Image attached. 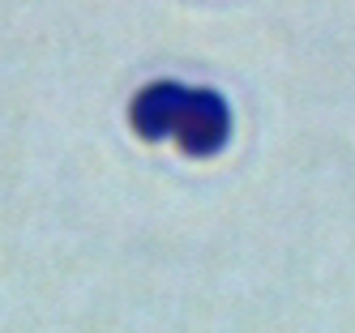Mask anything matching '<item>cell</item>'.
<instances>
[{"label": "cell", "instance_id": "6da1fadb", "mask_svg": "<svg viewBox=\"0 0 355 333\" xmlns=\"http://www.w3.org/2000/svg\"><path fill=\"white\" fill-rule=\"evenodd\" d=\"M227 133H232V111H227V98L214 90H189L184 116L175 124V137L189 154H218Z\"/></svg>", "mask_w": 355, "mask_h": 333}, {"label": "cell", "instance_id": "7a4b0ae2", "mask_svg": "<svg viewBox=\"0 0 355 333\" xmlns=\"http://www.w3.org/2000/svg\"><path fill=\"white\" fill-rule=\"evenodd\" d=\"M184 102H189V90L175 86V82H155L146 86L133 102V124L141 137H167L175 133V124L184 116Z\"/></svg>", "mask_w": 355, "mask_h": 333}]
</instances>
